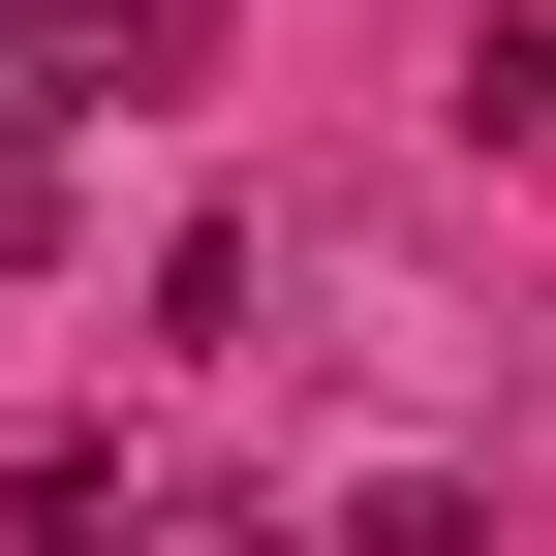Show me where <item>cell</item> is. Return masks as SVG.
<instances>
[{"label": "cell", "mask_w": 556, "mask_h": 556, "mask_svg": "<svg viewBox=\"0 0 556 556\" xmlns=\"http://www.w3.org/2000/svg\"><path fill=\"white\" fill-rule=\"evenodd\" d=\"M186 31H217V0H0V155H62V124L186 93Z\"/></svg>", "instance_id": "1"}, {"label": "cell", "mask_w": 556, "mask_h": 556, "mask_svg": "<svg viewBox=\"0 0 556 556\" xmlns=\"http://www.w3.org/2000/svg\"><path fill=\"white\" fill-rule=\"evenodd\" d=\"M433 93H464V155H556V0H495V31H464Z\"/></svg>", "instance_id": "2"}, {"label": "cell", "mask_w": 556, "mask_h": 556, "mask_svg": "<svg viewBox=\"0 0 556 556\" xmlns=\"http://www.w3.org/2000/svg\"><path fill=\"white\" fill-rule=\"evenodd\" d=\"M340 556H495V495H464V464H402V495L340 526Z\"/></svg>", "instance_id": "3"}, {"label": "cell", "mask_w": 556, "mask_h": 556, "mask_svg": "<svg viewBox=\"0 0 556 556\" xmlns=\"http://www.w3.org/2000/svg\"><path fill=\"white\" fill-rule=\"evenodd\" d=\"M124 556H309V526H248V495H124Z\"/></svg>", "instance_id": "4"}]
</instances>
